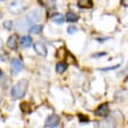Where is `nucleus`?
Listing matches in <instances>:
<instances>
[{
  "mask_svg": "<svg viewBox=\"0 0 128 128\" xmlns=\"http://www.w3.org/2000/svg\"><path fill=\"white\" fill-rule=\"evenodd\" d=\"M17 40H18V36L16 34H13V36H9V38L7 40V46L10 50H16V48H17Z\"/></svg>",
  "mask_w": 128,
  "mask_h": 128,
  "instance_id": "obj_8",
  "label": "nucleus"
},
{
  "mask_svg": "<svg viewBox=\"0 0 128 128\" xmlns=\"http://www.w3.org/2000/svg\"><path fill=\"white\" fill-rule=\"evenodd\" d=\"M10 70H11V74L13 76L17 75L21 70H22V64L19 60L17 58H13L10 62Z\"/></svg>",
  "mask_w": 128,
  "mask_h": 128,
  "instance_id": "obj_4",
  "label": "nucleus"
},
{
  "mask_svg": "<svg viewBox=\"0 0 128 128\" xmlns=\"http://www.w3.org/2000/svg\"><path fill=\"white\" fill-rule=\"evenodd\" d=\"M52 19L54 22H56V23H58V24H62V23L64 22V20H65V18H64V15L60 14V13L54 14V15L52 17Z\"/></svg>",
  "mask_w": 128,
  "mask_h": 128,
  "instance_id": "obj_14",
  "label": "nucleus"
},
{
  "mask_svg": "<svg viewBox=\"0 0 128 128\" xmlns=\"http://www.w3.org/2000/svg\"><path fill=\"white\" fill-rule=\"evenodd\" d=\"M28 87L27 80H20L17 84H15L11 89V96L13 99H20L23 98V96L26 93Z\"/></svg>",
  "mask_w": 128,
  "mask_h": 128,
  "instance_id": "obj_2",
  "label": "nucleus"
},
{
  "mask_svg": "<svg viewBox=\"0 0 128 128\" xmlns=\"http://www.w3.org/2000/svg\"><path fill=\"white\" fill-rule=\"evenodd\" d=\"M42 30V24H36V25H32L29 28V32L34 34H38Z\"/></svg>",
  "mask_w": 128,
  "mask_h": 128,
  "instance_id": "obj_12",
  "label": "nucleus"
},
{
  "mask_svg": "<svg viewBox=\"0 0 128 128\" xmlns=\"http://www.w3.org/2000/svg\"><path fill=\"white\" fill-rule=\"evenodd\" d=\"M67 60H68V62H69V64H71V62H72V64H75V62H76V60H75V58H74L73 56H71V54H68V58H67Z\"/></svg>",
  "mask_w": 128,
  "mask_h": 128,
  "instance_id": "obj_19",
  "label": "nucleus"
},
{
  "mask_svg": "<svg viewBox=\"0 0 128 128\" xmlns=\"http://www.w3.org/2000/svg\"><path fill=\"white\" fill-rule=\"evenodd\" d=\"M31 42H32V40H31V38L29 36H25L21 38V46L23 48H29L31 46Z\"/></svg>",
  "mask_w": 128,
  "mask_h": 128,
  "instance_id": "obj_10",
  "label": "nucleus"
},
{
  "mask_svg": "<svg viewBox=\"0 0 128 128\" xmlns=\"http://www.w3.org/2000/svg\"><path fill=\"white\" fill-rule=\"evenodd\" d=\"M34 50L36 52V54H38L40 56H44V58L48 56V50H46V46H44L42 42H34Z\"/></svg>",
  "mask_w": 128,
  "mask_h": 128,
  "instance_id": "obj_5",
  "label": "nucleus"
},
{
  "mask_svg": "<svg viewBox=\"0 0 128 128\" xmlns=\"http://www.w3.org/2000/svg\"><path fill=\"white\" fill-rule=\"evenodd\" d=\"M2 46H3V42H2V40L0 38V48H2Z\"/></svg>",
  "mask_w": 128,
  "mask_h": 128,
  "instance_id": "obj_21",
  "label": "nucleus"
},
{
  "mask_svg": "<svg viewBox=\"0 0 128 128\" xmlns=\"http://www.w3.org/2000/svg\"><path fill=\"white\" fill-rule=\"evenodd\" d=\"M8 58V54L5 52V50H1L0 48V60H6Z\"/></svg>",
  "mask_w": 128,
  "mask_h": 128,
  "instance_id": "obj_16",
  "label": "nucleus"
},
{
  "mask_svg": "<svg viewBox=\"0 0 128 128\" xmlns=\"http://www.w3.org/2000/svg\"><path fill=\"white\" fill-rule=\"evenodd\" d=\"M78 6L80 8H84V9L92 8L93 7V0H79Z\"/></svg>",
  "mask_w": 128,
  "mask_h": 128,
  "instance_id": "obj_9",
  "label": "nucleus"
},
{
  "mask_svg": "<svg viewBox=\"0 0 128 128\" xmlns=\"http://www.w3.org/2000/svg\"><path fill=\"white\" fill-rule=\"evenodd\" d=\"M28 4L24 1V0H14L11 2L8 6V10L12 14H19L22 11H24L27 8Z\"/></svg>",
  "mask_w": 128,
  "mask_h": 128,
  "instance_id": "obj_3",
  "label": "nucleus"
},
{
  "mask_svg": "<svg viewBox=\"0 0 128 128\" xmlns=\"http://www.w3.org/2000/svg\"><path fill=\"white\" fill-rule=\"evenodd\" d=\"M1 16H2V13H1V11H0V18H1Z\"/></svg>",
  "mask_w": 128,
  "mask_h": 128,
  "instance_id": "obj_22",
  "label": "nucleus"
},
{
  "mask_svg": "<svg viewBox=\"0 0 128 128\" xmlns=\"http://www.w3.org/2000/svg\"><path fill=\"white\" fill-rule=\"evenodd\" d=\"M109 106L108 104H101L95 111V114L97 116H101V117H106L109 114Z\"/></svg>",
  "mask_w": 128,
  "mask_h": 128,
  "instance_id": "obj_7",
  "label": "nucleus"
},
{
  "mask_svg": "<svg viewBox=\"0 0 128 128\" xmlns=\"http://www.w3.org/2000/svg\"><path fill=\"white\" fill-rule=\"evenodd\" d=\"M3 27L6 28L7 30H10V29H12V27H13V22H12L11 20H6V21L3 22Z\"/></svg>",
  "mask_w": 128,
  "mask_h": 128,
  "instance_id": "obj_15",
  "label": "nucleus"
},
{
  "mask_svg": "<svg viewBox=\"0 0 128 128\" xmlns=\"http://www.w3.org/2000/svg\"><path fill=\"white\" fill-rule=\"evenodd\" d=\"M120 65H116V66H114V67H110V68H104V69H101L102 71H109V70H115V69H117L118 67H119Z\"/></svg>",
  "mask_w": 128,
  "mask_h": 128,
  "instance_id": "obj_20",
  "label": "nucleus"
},
{
  "mask_svg": "<svg viewBox=\"0 0 128 128\" xmlns=\"http://www.w3.org/2000/svg\"><path fill=\"white\" fill-rule=\"evenodd\" d=\"M77 30H78V29H77L75 26H71V27L68 28V32H69L70 34H74L75 32H77Z\"/></svg>",
  "mask_w": 128,
  "mask_h": 128,
  "instance_id": "obj_18",
  "label": "nucleus"
},
{
  "mask_svg": "<svg viewBox=\"0 0 128 128\" xmlns=\"http://www.w3.org/2000/svg\"><path fill=\"white\" fill-rule=\"evenodd\" d=\"M79 119H80V121H81V122H83V123H87V122L89 121V118H88L87 116L82 115V114H80V115H79Z\"/></svg>",
  "mask_w": 128,
  "mask_h": 128,
  "instance_id": "obj_17",
  "label": "nucleus"
},
{
  "mask_svg": "<svg viewBox=\"0 0 128 128\" xmlns=\"http://www.w3.org/2000/svg\"><path fill=\"white\" fill-rule=\"evenodd\" d=\"M42 10L38 8H36L34 10L29 11L23 18L18 19L15 23V27L19 31H26L30 28V26L34 23L40 21V19L42 18Z\"/></svg>",
  "mask_w": 128,
  "mask_h": 128,
  "instance_id": "obj_1",
  "label": "nucleus"
},
{
  "mask_svg": "<svg viewBox=\"0 0 128 128\" xmlns=\"http://www.w3.org/2000/svg\"><path fill=\"white\" fill-rule=\"evenodd\" d=\"M60 125V117L58 115H50L46 120V127H58Z\"/></svg>",
  "mask_w": 128,
  "mask_h": 128,
  "instance_id": "obj_6",
  "label": "nucleus"
},
{
  "mask_svg": "<svg viewBox=\"0 0 128 128\" xmlns=\"http://www.w3.org/2000/svg\"><path fill=\"white\" fill-rule=\"evenodd\" d=\"M66 69H67V64H66V62H58V64H56V71L58 74H62V73H64V72L66 71Z\"/></svg>",
  "mask_w": 128,
  "mask_h": 128,
  "instance_id": "obj_11",
  "label": "nucleus"
},
{
  "mask_svg": "<svg viewBox=\"0 0 128 128\" xmlns=\"http://www.w3.org/2000/svg\"><path fill=\"white\" fill-rule=\"evenodd\" d=\"M0 1H5V0H0Z\"/></svg>",
  "mask_w": 128,
  "mask_h": 128,
  "instance_id": "obj_23",
  "label": "nucleus"
},
{
  "mask_svg": "<svg viewBox=\"0 0 128 128\" xmlns=\"http://www.w3.org/2000/svg\"><path fill=\"white\" fill-rule=\"evenodd\" d=\"M66 19H67L69 22H76V21H78L79 17H78V15H77L76 13H74V12H68L67 15H66Z\"/></svg>",
  "mask_w": 128,
  "mask_h": 128,
  "instance_id": "obj_13",
  "label": "nucleus"
}]
</instances>
